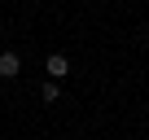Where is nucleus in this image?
<instances>
[{
	"label": "nucleus",
	"mask_w": 149,
	"mask_h": 140,
	"mask_svg": "<svg viewBox=\"0 0 149 140\" xmlns=\"http://www.w3.org/2000/svg\"><path fill=\"white\" fill-rule=\"evenodd\" d=\"M0 75H5V79H13V75H22V57H18L13 48H5V53H0Z\"/></svg>",
	"instance_id": "1"
},
{
	"label": "nucleus",
	"mask_w": 149,
	"mask_h": 140,
	"mask_svg": "<svg viewBox=\"0 0 149 140\" xmlns=\"http://www.w3.org/2000/svg\"><path fill=\"white\" fill-rule=\"evenodd\" d=\"M44 70H48V75H53V79H66V75H70V61H66L61 53H53V57L44 61Z\"/></svg>",
	"instance_id": "2"
},
{
	"label": "nucleus",
	"mask_w": 149,
	"mask_h": 140,
	"mask_svg": "<svg viewBox=\"0 0 149 140\" xmlns=\"http://www.w3.org/2000/svg\"><path fill=\"white\" fill-rule=\"evenodd\" d=\"M40 96H44V101H48V105H53V101H57V96H61V92H57V83H44V88H40Z\"/></svg>",
	"instance_id": "3"
},
{
	"label": "nucleus",
	"mask_w": 149,
	"mask_h": 140,
	"mask_svg": "<svg viewBox=\"0 0 149 140\" xmlns=\"http://www.w3.org/2000/svg\"><path fill=\"white\" fill-rule=\"evenodd\" d=\"M145 40H149V26H145Z\"/></svg>",
	"instance_id": "4"
}]
</instances>
